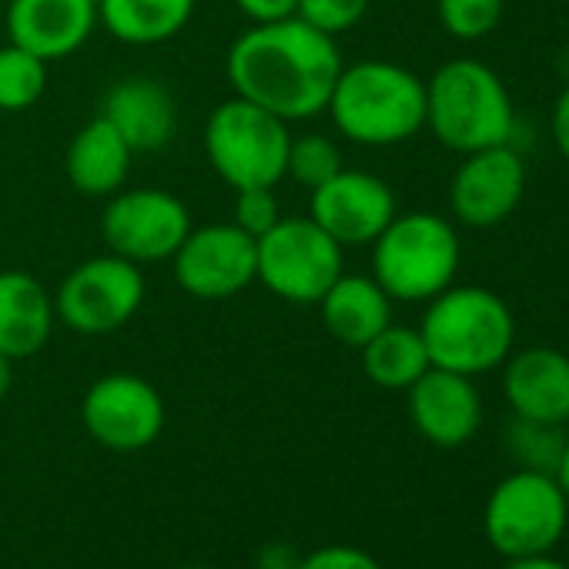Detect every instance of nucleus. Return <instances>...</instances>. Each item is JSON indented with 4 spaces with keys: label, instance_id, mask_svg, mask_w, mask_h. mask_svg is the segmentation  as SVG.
<instances>
[{
    "label": "nucleus",
    "instance_id": "nucleus-25",
    "mask_svg": "<svg viewBox=\"0 0 569 569\" xmlns=\"http://www.w3.org/2000/svg\"><path fill=\"white\" fill-rule=\"evenodd\" d=\"M346 168L342 161V151L332 138L326 134H302V138H292L289 144V161H284V178L299 181L302 188H319L326 184L329 178H336L339 171Z\"/></svg>",
    "mask_w": 569,
    "mask_h": 569
},
{
    "label": "nucleus",
    "instance_id": "nucleus-24",
    "mask_svg": "<svg viewBox=\"0 0 569 569\" xmlns=\"http://www.w3.org/2000/svg\"><path fill=\"white\" fill-rule=\"evenodd\" d=\"M48 88V61L8 41L0 48V111H28Z\"/></svg>",
    "mask_w": 569,
    "mask_h": 569
},
{
    "label": "nucleus",
    "instance_id": "nucleus-35",
    "mask_svg": "<svg viewBox=\"0 0 569 569\" xmlns=\"http://www.w3.org/2000/svg\"><path fill=\"white\" fill-rule=\"evenodd\" d=\"M556 482H559V489H562V496H566V502H569V439H566V446H562V456H559V466H556Z\"/></svg>",
    "mask_w": 569,
    "mask_h": 569
},
{
    "label": "nucleus",
    "instance_id": "nucleus-23",
    "mask_svg": "<svg viewBox=\"0 0 569 569\" xmlns=\"http://www.w3.org/2000/svg\"><path fill=\"white\" fill-rule=\"evenodd\" d=\"M359 352H362L366 379L379 389H389V392H406L416 379H422L432 369L419 329H409V326L389 322Z\"/></svg>",
    "mask_w": 569,
    "mask_h": 569
},
{
    "label": "nucleus",
    "instance_id": "nucleus-3",
    "mask_svg": "<svg viewBox=\"0 0 569 569\" xmlns=\"http://www.w3.org/2000/svg\"><path fill=\"white\" fill-rule=\"evenodd\" d=\"M429 362L459 376H486L499 369L516 342L509 306L482 284H449L426 302L419 326Z\"/></svg>",
    "mask_w": 569,
    "mask_h": 569
},
{
    "label": "nucleus",
    "instance_id": "nucleus-1",
    "mask_svg": "<svg viewBox=\"0 0 569 569\" xmlns=\"http://www.w3.org/2000/svg\"><path fill=\"white\" fill-rule=\"evenodd\" d=\"M342 68L336 38L302 18L251 24L224 58L231 91L289 124L326 111Z\"/></svg>",
    "mask_w": 569,
    "mask_h": 569
},
{
    "label": "nucleus",
    "instance_id": "nucleus-13",
    "mask_svg": "<svg viewBox=\"0 0 569 569\" xmlns=\"http://www.w3.org/2000/svg\"><path fill=\"white\" fill-rule=\"evenodd\" d=\"M526 194V161L512 144L462 154L449 184L452 218L466 228L502 224Z\"/></svg>",
    "mask_w": 569,
    "mask_h": 569
},
{
    "label": "nucleus",
    "instance_id": "nucleus-33",
    "mask_svg": "<svg viewBox=\"0 0 569 569\" xmlns=\"http://www.w3.org/2000/svg\"><path fill=\"white\" fill-rule=\"evenodd\" d=\"M552 141H556L559 154L569 161V84L559 91V98L552 104Z\"/></svg>",
    "mask_w": 569,
    "mask_h": 569
},
{
    "label": "nucleus",
    "instance_id": "nucleus-26",
    "mask_svg": "<svg viewBox=\"0 0 569 569\" xmlns=\"http://www.w3.org/2000/svg\"><path fill=\"white\" fill-rule=\"evenodd\" d=\"M562 446H566V436L559 432V426L529 422V419H519V416L509 426V452L519 462V469L556 472Z\"/></svg>",
    "mask_w": 569,
    "mask_h": 569
},
{
    "label": "nucleus",
    "instance_id": "nucleus-12",
    "mask_svg": "<svg viewBox=\"0 0 569 569\" xmlns=\"http://www.w3.org/2000/svg\"><path fill=\"white\" fill-rule=\"evenodd\" d=\"M81 419L98 446L111 452H138L164 432V399L141 376L111 372L84 392Z\"/></svg>",
    "mask_w": 569,
    "mask_h": 569
},
{
    "label": "nucleus",
    "instance_id": "nucleus-6",
    "mask_svg": "<svg viewBox=\"0 0 569 569\" xmlns=\"http://www.w3.org/2000/svg\"><path fill=\"white\" fill-rule=\"evenodd\" d=\"M289 144V121L238 94L221 101L204 121L208 164L231 191L274 188L284 178Z\"/></svg>",
    "mask_w": 569,
    "mask_h": 569
},
{
    "label": "nucleus",
    "instance_id": "nucleus-34",
    "mask_svg": "<svg viewBox=\"0 0 569 569\" xmlns=\"http://www.w3.org/2000/svg\"><path fill=\"white\" fill-rule=\"evenodd\" d=\"M506 569H569L566 562L546 556H526V559H506Z\"/></svg>",
    "mask_w": 569,
    "mask_h": 569
},
{
    "label": "nucleus",
    "instance_id": "nucleus-20",
    "mask_svg": "<svg viewBox=\"0 0 569 569\" xmlns=\"http://www.w3.org/2000/svg\"><path fill=\"white\" fill-rule=\"evenodd\" d=\"M326 332L349 346L362 349L369 339H376L392 322V299L372 274H349L342 271L332 289L319 302Z\"/></svg>",
    "mask_w": 569,
    "mask_h": 569
},
{
    "label": "nucleus",
    "instance_id": "nucleus-17",
    "mask_svg": "<svg viewBox=\"0 0 569 569\" xmlns=\"http://www.w3.org/2000/svg\"><path fill=\"white\" fill-rule=\"evenodd\" d=\"M502 392L512 416L546 426L569 422V352L529 346L502 362Z\"/></svg>",
    "mask_w": 569,
    "mask_h": 569
},
{
    "label": "nucleus",
    "instance_id": "nucleus-30",
    "mask_svg": "<svg viewBox=\"0 0 569 569\" xmlns=\"http://www.w3.org/2000/svg\"><path fill=\"white\" fill-rule=\"evenodd\" d=\"M299 569H382V562L359 546H322L299 559Z\"/></svg>",
    "mask_w": 569,
    "mask_h": 569
},
{
    "label": "nucleus",
    "instance_id": "nucleus-29",
    "mask_svg": "<svg viewBox=\"0 0 569 569\" xmlns=\"http://www.w3.org/2000/svg\"><path fill=\"white\" fill-rule=\"evenodd\" d=\"M278 218H281V208H278L274 188H241V191H234L231 221H234L244 234L261 238Z\"/></svg>",
    "mask_w": 569,
    "mask_h": 569
},
{
    "label": "nucleus",
    "instance_id": "nucleus-21",
    "mask_svg": "<svg viewBox=\"0 0 569 569\" xmlns=\"http://www.w3.org/2000/svg\"><path fill=\"white\" fill-rule=\"evenodd\" d=\"M131 158L134 151L128 148V141L98 114L71 138L68 164H64L68 181L74 191L88 198H111L114 191L124 188Z\"/></svg>",
    "mask_w": 569,
    "mask_h": 569
},
{
    "label": "nucleus",
    "instance_id": "nucleus-10",
    "mask_svg": "<svg viewBox=\"0 0 569 569\" xmlns=\"http://www.w3.org/2000/svg\"><path fill=\"white\" fill-rule=\"evenodd\" d=\"M191 228L188 204L164 188L114 191L101 211V238L108 251L134 264L171 261Z\"/></svg>",
    "mask_w": 569,
    "mask_h": 569
},
{
    "label": "nucleus",
    "instance_id": "nucleus-4",
    "mask_svg": "<svg viewBox=\"0 0 569 569\" xmlns=\"http://www.w3.org/2000/svg\"><path fill=\"white\" fill-rule=\"evenodd\" d=\"M426 128L456 154L512 144L516 108L509 88L476 58L446 61L426 81Z\"/></svg>",
    "mask_w": 569,
    "mask_h": 569
},
{
    "label": "nucleus",
    "instance_id": "nucleus-18",
    "mask_svg": "<svg viewBox=\"0 0 569 569\" xmlns=\"http://www.w3.org/2000/svg\"><path fill=\"white\" fill-rule=\"evenodd\" d=\"M101 118L128 141L134 154L168 148L178 131V104L171 91L148 74L118 81L101 101Z\"/></svg>",
    "mask_w": 569,
    "mask_h": 569
},
{
    "label": "nucleus",
    "instance_id": "nucleus-7",
    "mask_svg": "<svg viewBox=\"0 0 569 569\" xmlns=\"http://www.w3.org/2000/svg\"><path fill=\"white\" fill-rule=\"evenodd\" d=\"M569 526V502L552 472L516 469L499 479L486 499L482 529L489 546L506 559L546 556Z\"/></svg>",
    "mask_w": 569,
    "mask_h": 569
},
{
    "label": "nucleus",
    "instance_id": "nucleus-11",
    "mask_svg": "<svg viewBox=\"0 0 569 569\" xmlns=\"http://www.w3.org/2000/svg\"><path fill=\"white\" fill-rule=\"evenodd\" d=\"M171 264L181 292L201 302H221L258 281V244L234 221L201 224L188 231Z\"/></svg>",
    "mask_w": 569,
    "mask_h": 569
},
{
    "label": "nucleus",
    "instance_id": "nucleus-14",
    "mask_svg": "<svg viewBox=\"0 0 569 569\" xmlns=\"http://www.w3.org/2000/svg\"><path fill=\"white\" fill-rule=\"evenodd\" d=\"M399 214L396 191L372 171L342 168L326 184L312 188L309 218L326 228L342 248L372 244Z\"/></svg>",
    "mask_w": 569,
    "mask_h": 569
},
{
    "label": "nucleus",
    "instance_id": "nucleus-5",
    "mask_svg": "<svg viewBox=\"0 0 569 569\" xmlns=\"http://www.w3.org/2000/svg\"><path fill=\"white\" fill-rule=\"evenodd\" d=\"M462 264L459 231L436 211L396 214L372 241V278L392 302H429L456 281Z\"/></svg>",
    "mask_w": 569,
    "mask_h": 569
},
{
    "label": "nucleus",
    "instance_id": "nucleus-38",
    "mask_svg": "<svg viewBox=\"0 0 569 569\" xmlns=\"http://www.w3.org/2000/svg\"><path fill=\"white\" fill-rule=\"evenodd\" d=\"M181 569H208V566H181Z\"/></svg>",
    "mask_w": 569,
    "mask_h": 569
},
{
    "label": "nucleus",
    "instance_id": "nucleus-22",
    "mask_svg": "<svg viewBox=\"0 0 569 569\" xmlns=\"http://www.w3.org/2000/svg\"><path fill=\"white\" fill-rule=\"evenodd\" d=\"M198 0H98V24L131 48H154L178 38Z\"/></svg>",
    "mask_w": 569,
    "mask_h": 569
},
{
    "label": "nucleus",
    "instance_id": "nucleus-31",
    "mask_svg": "<svg viewBox=\"0 0 569 569\" xmlns=\"http://www.w3.org/2000/svg\"><path fill=\"white\" fill-rule=\"evenodd\" d=\"M234 8H238L251 24H271V21L296 18L299 0H234Z\"/></svg>",
    "mask_w": 569,
    "mask_h": 569
},
{
    "label": "nucleus",
    "instance_id": "nucleus-32",
    "mask_svg": "<svg viewBox=\"0 0 569 569\" xmlns=\"http://www.w3.org/2000/svg\"><path fill=\"white\" fill-rule=\"evenodd\" d=\"M299 549L292 542H264L258 549V559H254V569H299Z\"/></svg>",
    "mask_w": 569,
    "mask_h": 569
},
{
    "label": "nucleus",
    "instance_id": "nucleus-28",
    "mask_svg": "<svg viewBox=\"0 0 569 569\" xmlns=\"http://www.w3.org/2000/svg\"><path fill=\"white\" fill-rule=\"evenodd\" d=\"M369 4L372 0H299L296 18H302L306 24L329 38H339L369 14Z\"/></svg>",
    "mask_w": 569,
    "mask_h": 569
},
{
    "label": "nucleus",
    "instance_id": "nucleus-15",
    "mask_svg": "<svg viewBox=\"0 0 569 569\" xmlns=\"http://www.w3.org/2000/svg\"><path fill=\"white\" fill-rule=\"evenodd\" d=\"M406 396L416 432L439 449L466 446L482 426V396L469 376L432 366L406 389Z\"/></svg>",
    "mask_w": 569,
    "mask_h": 569
},
{
    "label": "nucleus",
    "instance_id": "nucleus-9",
    "mask_svg": "<svg viewBox=\"0 0 569 569\" xmlns=\"http://www.w3.org/2000/svg\"><path fill=\"white\" fill-rule=\"evenodd\" d=\"M144 289L141 264L108 251L68 271L54 296V312L78 336H111L141 312Z\"/></svg>",
    "mask_w": 569,
    "mask_h": 569
},
{
    "label": "nucleus",
    "instance_id": "nucleus-27",
    "mask_svg": "<svg viewBox=\"0 0 569 569\" xmlns=\"http://www.w3.org/2000/svg\"><path fill=\"white\" fill-rule=\"evenodd\" d=\"M506 11V0H439L436 14L449 38L456 41H482L489 38Z\"/></svg>",
    "mask_w": 569,
    "mask_h": 569
},
{
    "label": "nucleus",
    "instance_id": "nucleus-2",
    "mask_svg": "<svg viewBox=\"0 0 569 569\" xmlns=\"http://www.w3.org/2000/svg\"><path fill=\"white\" fill-rule=\"evenodd\" d=\"M326 111L352 144L392 148L426 128V81L392 61H356L339 71Z\"/></svg>",
    "mask_w": 569,
    "mask_h": 569
},
{
    "label": "nucleus",
    "instance_id": "nucleus-16",
    "mask_svg": "<svg viewBox=\"0 0 569 569\" xmlns=\"http://www.w3.org/2000/svg\"><path fill=\"white\" fill-rule=\"evenodd\" d=\"M4 28L41 61H64L98 28V0H8Z\"/></svg>",
    "mask_w": 569,
    "mask_h": 569
},
{
    "label": "nucleus",
    "instance_id": "nucleus-8",
    "mask_svg": "<svg viewBox=\"0 0 569 569\" xmlns=\"http://www.w3.org/2000/svg\"><path fill=\"white\" fill-rule=\"evenodd\" d=\"M258 244V281L292 306H319L346 271V248L306 218H278Z\"/></svg>",
    "mask_w": 569,
    "mask_h": 569
},
{
    "label": "nucleus",
    "instance_id": "nucleus-39",
    "mask_svg": "<svg viewBox=\"0 0 569 569\" xmlns=\"http://www.w3.org/2000/svg\"><path fill=\"white\" fill-rule=\"evenodd\" d=\"M566 4H569V0H566Z\"/></svg>",
    "mask_w": 569,
    "mask_h": 569
},
{
    "label": "nucleus",
    "instance_id": "nucleus-19",
    "mask_svg": "<svg viewBox=\"0 0 569 569\" xmlns=\"http://www.w3.org/2000/svg\"><path fill=\"white\" fill-rule=\"evenodd\" d=\"M54 322V296L34 274L21 268L0 271V356L11 362L38 356L48 346Z\"/></svg>",
    "mask_w": 569,
    "mask_h": 569
},
{
    "label": "nucleus",
    "instance_id": "nucleus-36",
    "mask_svg": "<svg viewBox=\"0 0 569 569\" xmlns=\"http://www.w3.org/2000/svg\"><path fill=\"white\" fill-rule=\"evenodd\" d=\"M14 386V362L8 356H0V399H4Z\"/></svg>",
    "mask_w": 569,
    "mask_h": 569
},
{
    "label": "nucleus",
    "instance_id": "nucleus-37",
    "mask_svg": "<svg viewBox=\"0 0 569 569\" xmlns=\"http://www.w3.org/2000/svg\"><path fill=\"white\" fill-rule=\"evenodd\" d=\"M0 24H4V0H0Z\"/></svg>",
    "mask_w": 569,
    "mask_h": 569
}]
</instances>
